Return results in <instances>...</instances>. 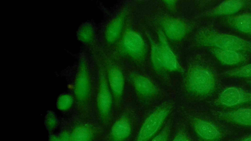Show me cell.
<instances>
[{"label": "cell", "mask_w": 251, "mask_h": 141, "mask_svg": "<svg viewBox=\"0 0 251 141\" xmlns=\"http://www.w3.org/2000/svg\"><path fill=\"white\" fill-rule=\"evenodd\" d=\"M215 84V79L211 71L205 67L197 65L188 71L185 88L191 94L203 96L211 93Z\"/></svg>", "instance_id": "cell-4"}, {"label": "cell", "mask_w": 251, "mask_h": 141, "mask_svg": "<svg viewBox=\"0 0 251 141\" xmlns=\"http://www.w3.org/2000/svg\"><path fill=\"white\" fill-rule=\"evenodd\" d=\"M231 26L244 33H251V13L237 15L228 19Z\"/></svg>", "instance_id": "cell-20"}, {"label": "cell", "mask_w": 251, "mask_h": 141, "mask_svg": "<svg viewBox=\"0 0 251 141\" xmlns=\"http://www.w3.org/2000/svg\"><path fill=\"white\" fill-rule=\"evenodd\" d=\"M57 118L56 115L52 111H49L45 116V124L49 131H53L57 125Z\"/></svg>", "instance_id": "cell-24"}, {"label": "cell", "mask_w": 251, "mask_h": 141, "mask_svg": "<svg viewBox=\"0 0 251 141\" xmlns=\"http://www.w3.org/2000/svg\"><path fill=\"white\" fill-rule=\"evenodd\" d=\"M172 141H192V140L185 130L180 129L176 133Z\"/></svg>", "instance_id": "cell-25"}, {"label": "cell", "mask_w": 251, "mask_h": 141, "mask_svg": "<svg viewBox=\"0 0 251 141\" xmlns=\"http://www.w3.org/2000/svg\"><path fill=\"white\" fill-rule=\"evenodd\" d=\"M245 4V1L241 0L224 1L208 11L206 14L208 16H213L233 14L239 11Z\"/></svg>", "instance_id": "cell-16"}, {"label": "cell", "mask_w": 251, "mask_h": 141, "mask_svg": "<svg viewBox=\"0 0 251 141\" xmlns=\"http://www.w3.org/2000/svg\"><path fill=\"white\" fill-rule=\"evenodd\" d=\"M218 117L225 120L238 124L251 125V109L240 108L230 112H219Z\"/></svg>", "instance_id": "cell-15"}, {"label": "cell", "mask_w": 251, "mask_h": 141, "mask_svg": "<svg viewBox=\"0 0 251 141\" xmlns=\"http://www.w3.org/2000/svg\"><path fill=\"white\" fill-rule=\"evenodd\" d=\"M251 101V94L236 87L225 89L219 95L218 101L222 105L230 107Z\"/></svg>", "instance_id": "cell-12"}, {"label": "cell", "mask_w": 251, "mask_h": 141, "mask_svg": "<svg viewBox=\"0 0 251 141\" xmlns=\"http://www.w3.org/2000/svg\"><path fill=\"white\" fill-rule=\"evenodd\" d=\"M49 141H59L58 136L54 135H51L49 137Z\"/></svg>", "instance_id": "cell-27"}, {"label": "cell", "mask_w": 251, "mask_h": 141, "mask_svg": "<svg viewBox=\"0 0 251 141\" xmlns=\"http://www.w3.org/2000/svg\"><path fill=\"white\" fill-rule=\"evenodd\" d=\"M104 64L108 83L114 99L119 102L122 98L125 86L124 73L120 67L101 55Z\"/></svg>", "instance_id": "cell-7"}, {"label": "cell", "mask_w": 251, "mask_h": 141, "mask_svg": "<svg viewBox=\"0 0 251 141\" xmlns=\"http://www.w3.org/2000/svg\"><path fill=\"white\" fill-rule=\"evenodd\" d=\"M132 118L128 113L118 118L113 124L109 134V141H126L132 131Z\"/></svg>", "instance_id": "cell-9"}, {"label": "cell", "mask_w": 251, "mask_h": 141, "mask_svg": "<svg viewBox=\"0 0 251 141\" xmlns=\"http://www.w3.org/2000/svg\"><path fill=\"white\" fill-rule=\"evenodd\" d=\"M93 50L96 82V107L101 120L107 122L111 116L114 98L108 83L102 56L95 47Z\"/></svg>", "instance_id": "cell-2"}, {"label": "cell", "mask_w": 251, "mask_h": 141, "mask_svg": "<svg viewBox=\"0 0 251 141\" xmlns=\"http://www.w3.org/2000/svg\"><path fill=\"white\" fill-rule=\"evenodd\" d=\"M95 134L94 129L91 125L79 124L71 133V141H93Z\"/></svg>", "instance_id": "cell-19"}, {"label": "cell", "mask_w": 251, "mask_h": 141, "mask_svg": "<svg viewBox=\"0 0 251 141\" xmlns=\"http://www.w3.org/2000/svg\"><path fill=\"white\" fill-rule=\"evenodd\" d=\"M172 125V122L170 119L168 121L159 132L151 139V141H169Z\"/></svg>", "instance_id": "cell-23"}, {"label": "cell", "mask_w": 251, "mask_h": 141, "mask_svg": "<svg viewBox=\"0 0 251 141\" xmlns=\"http://www.w3.org/2000/svg\"><path fill=\"white\" fill-rule=\"evenodd\" d=\"M198 39L201 44L205 46L214 47L223 50L251 52V42L212 28L201 30Z\"/></svg>", "instance_id": "cell-3"}, {"label": "cell", "mask_w": 251, "mask_h": 141, "mask_svg": "<svg viewBox=\"0 0 251 141\" xmlns=\"http://www.w3.org/2000/svg\"><path fill=\"white\" fill-rule=\"evenodd\" d=\"M92 58L84 52L80 54L74 83V94L77 107L88 108L90 103L95 78V66Z\"/></svg>", "instance_id": "cell-1"}, {"label": "cell", "mask_w": 251, "mask_h": 141, "mask_svg": "<svg viewBox=\"0 0 251 141\" xmlns=\"http://www.w3.org/2000/svg\"><path fill=\"white\" fill-rule=\"evenodd\" d=\"M191 124L197 136L203 141H215L221 136L218 128L206 119L194 117L191 119Z\"/></svg>", "instance_id": "cell-11"}, {"label": "cell", "mask_w": 251, "mask_h": 141, "mask_svg": "<svg viewBox=\"0 0 251 141\" xmlns=\"http://www.w3.org/2000/svg\"><path fill=\"white\" fill-rule=\"evenodd\" d=\"M78 39L83 44L94 47L96 31L94 24L90 22L82 24L77 31Z\"/></svg>", "instance_id": "cell-17"}, {"label": "cell", "mask_w": 251, "mask_h": 141, "mask_svg": "<svg viewBox=\"0 0 251 141\" xmlns=\"http://www.w3.org/2000/svg\"><path fill=\"white\" fill-rule=\"evenodd\" d=\"M126 15L120 13L112 18L106 24L103 30V40L108 46L117 43L122 37L125 24Z\"/></svg>", "instance_id": "cell-10"}, {"label": "cell", "mask_w": 251, "mask_h": 141, "mask_svg": "<svg viewBox=\"0 0 251 141\" xmlns=\"http://www.w3.org/2000/svg\"><path fill=\"white\" fill-rule=\"evenodd\" d=\"M132 81L136 94L140 97L150 98L157 94V89L154 83L144 75L135 74L132 78Z\"/></svg>", "instance_id": "cell-13"}, {"label": "cell", "mask_w": 251, "mask_h": 141, "mask_svg": "<svg viewBox=\"0 0 251 141\" xmlns=\"http://www.w3.org/2000/svg\"><path fill=\"white\" fill-rule=\"evenodd\" d=\"M163 32L168 39L174 41L182 39L186 35L187 28L181 21L169 19L163 23Z\"/></svg>", "instance_id": "cell-14"}, {"label": "cell", "mask_w": 251, "mask_h": 141, "mask_svg": "<svg viewBox=\"0 0 251 141\" xmlns=\"http://www.w3.org/2000/svg\"><path fill=\"white\" fill-rule=\"evenodd\" d=\"M152 49L151 57L153 63L157 68L169 71H175L178 69V63L173 51L166 43L165 39Z\"/></svg>", "instance_id": "cell-6"}, {"label": "cell", "mask_w": 251, "mask_h": 141, "mask_svg": "<svg viewBox=\"0 0 251 141\" xmlns=\"http://www.w3.org/2000/svg\"><path fill=\"white\" fill-rule=\"evenodd\" d=\"M58 136L59 141H71V133L68 131H62Z\"/></svg>", "instance_id": "cell-26"}, {"label": "cell", "mask_w": 251, "mask_h": 141, "mask_svg": "<svg viewBox=\"0 0 251 141\" xmlns=\"http://www.w3.org/2000/svg\"><path fill=\"white\" fill-rule=\"evenodd\" d=\"M174 104L166 102L156 108L145 119L134 141H149L156 134L172 112Z\"/></svg>", "instance_id": "cell-5"}, {"label": "cell", "mask_w": 251, "mask_h": 141, "mask_svg": "<svg viewBox=\"0 0 251 141\" xmlns=\"http://www.w3.org/2000/svg\"><path fill=\"white\" fill-rule=\"evenodd\" d=\"M239 141H251V135L247 137H245Z\"/></svg>", "instance_id": "cell-28"}, {"label": "cell", "mask_w": 251, "mask_h": 141, "mask_svg": "<svg viewBox=\"0 0 251 141\" xmlns=\"http://www.w3.org/2000/svg\"><path fill=\"white\" fill-rule=\"evenodd\" d=\"M212 52L222 63L226 65H233L246 60L242 54L235 51L214 48Z\"/></svg>", "instance_id": "cell-18"}, {"label": "cell", "mask_w": 251, "mask_h": 141, "mask_svg": "<svg viewBox=\"0 0 251 141\" xmlns=\"http://www.w3.org/2000/svg\"><path fill=\"white\" fill-rule=\"evenodd\" d=\"M223 74L231 76L251 77V64L227 70Z\"/></svg>", "instance_id": "cell-22"}, {"label": "cell", "mask_w": 251, "mask_h": 141, "mask_svg": "<svg viewBox=\"0 0 251 141\" xmlns=\"http://www.w3.org/2000/svg\"><path fill=\"white\" fill-rule=\"evenodd\" d=\"M75 101L74 97L70 94L63 93L58 97L56 107L60 111H67L72 107Z\"/></svg>", "instance_id": "cell-21"}, {"label": "cell", "mask_w": 251, "mask_h": 141, "mask_svg": "<svg viewBox=\"0 0 251 141\" xmlns=\"http://www.w3.org/2000/svg\"><path fill=\"white\" fill-rule=\"evenodd\" d=\"M121 46L130 57L139 59L144 55L146 46L144 40L134 30L126 31L121 38Z\"/></svg>", "instance_id": "cell-8"}]
</instances>
